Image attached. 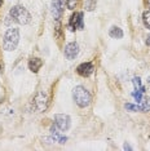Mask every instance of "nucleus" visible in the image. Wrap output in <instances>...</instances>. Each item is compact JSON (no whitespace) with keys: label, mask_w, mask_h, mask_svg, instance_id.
Segmentation results:
<instances>
[{"label":"nucleus","mask_w":150,"mask_h":151,"mask_svg":"<svg viewBox=\"0 0 150 151\" xmlns=\"http://www.w3.org/2000/svg\"><path fill=\"white\" fill-rule=\"evenodd\" d=\"M93 70H94V66H93V63L92 62H83V63H80L79 66H78L76 73L79 74L80 76L87 78V76H89V75L93 73Z\"/></svg>","instance_id":"9"},{"label":"nucleus","mask_w":150,"mask_h":151,"mask_svg":"<svg viewBox=\"0 0 150 151\" xmlns=\"http://www.w3.org/2000/svg\"><path fill=\"white\" fill-rule=\"evenodd\" d=\"M146 44H148V45L150 47V35H149L148 37H146Z\"/></svg>","instance_id":"19"},{"label":"nucleus","mask_w":150,"mask_h":151,"mask_svg":"<svg viewBox=\"0 0 150 151\" xmlns=\"http://www.w3.org/2000/svg\"><path fill=\"white\" fill-rule=\"evenodd\" d=\"M19 42V30L16 27H11L6 30L3 37V48L6 52H13Z\"/></svg>","instance_id":"2"},{"label":"nucleus","mask_w":150,"mask_h":151,"mask_svg":"<svg viewBox=\"0 0 150 151\" xmlns=\"http://www.w3.org/2000/svg\"><path fill=\"white\" fill-rule=\"evenodd\" d=\"M73 98H74L75 104L79 106V107H81V109L88 107L89 104H91V101H92L91 93L84 87H81V85H78V87L74 88V91H73Z\"/></svg>","instance_id":"3"},{"label":"nucleus","mask_w":150,"mask_h":151,"mask_svg":"<svg viewBox=\"0 0 150 151\" xmlns=\"http://www.w3.org/2000/svg\"><path fill=\"white\" fill-rule=\"evenodd\" d=\"M3 4V0H0V5H1Z\"/></svg>","instance_id":"20"},{"label":"nucleus","mask_w":150,"mask_h":151,"mask_svg":"<svg viewBox=\"0 0 150 151\" xmlns=\"http://www.w3.org/2000/svg\"><path fill=\"white\" fill-rule=\"evenodd\" d=\"M138 105H140V111L141 112L150 111V98L149 97H142V101Z\"/></svg>","instance_id":"13"},{"label":"nucleus","mask_w":150,"mask_h":151,"mask_svg":"<svg viewBox=\"0 0 150 151\" xmlns=\"http://www.w3.org/2000/svg\"><path fill=\"white\" fill-rule=\"evenodd\" d=\"M9 17L12 21H14L19 25H29L31 22V14L29 11L22 5H14L9 11Z\"/></svg>","instance_id":"1"},{"label":"nucleus","mask_w":150,"mask_h":151,"mask_svg":"<svg viewBox=\"0 0 150 151\" xmlns=\"http://www.w3.org/2000/svg\"><path fill=\"white\" fill-rule=\"evenodd\" d=\"M109 36L112 37V39H122L123 37V30L119 29L117 26H112L110 30H109Z\"/></svg>","instance_id":"12"},{"label":"nucleus","mask_w":150,"mask_h":151,"mask_svg":"<svg viewBox=\"0 0 150 151\" xmlns=\"http://www.w3.org/2000/svg\"><path fill=\"white\" fill-rule=\"evenodd\" d=\"M123 149L124 150H132V147L128 145V143H124V146H123Z\"/></svg>","instance_id":"18"},{"label":"nucleus","mask_w":150,"mask_h":151,"mask_svg":"<svg viewBox=\"0 0 150 151\" xmlns=\"http://www.w3.org/2000/svg\"><path fill=\"white\" fill-rule=\"evenodd\" d=\"M63 54H65V57H66V60H74L75 57L79 54V45H78V43H69V44H66L65 45V49H63Z\"/></svg>","instance_id":"7"},{"label":"nucleus","mask_w":150,"mask_h":151,"mask_svg":"<svg viewBox=\"0 0 150 151\" xmlns=\"http://www.w3.org/2000/svg\"><path fill=\"white\" fill-rule=\"evenodd\" d=\"M124 109L128 111H140V105H133V104H125Z\"/></svg>","instance_id":"16"},{"label":"nucleus","mask_w":150,"mask_h":151,"mask_svg":"<svg viewBox=\"0 0 150 151\" xmlns=\"http://www.w3.org/2000/svg\"><path fill=\"white\" fill-rule=\"evenodd\" d=\"M69 29L70 30H75L79 29L83 30L84 29V23H83V12H75L69 19Z\"/></svg>","instance_id":"6"},{"label":"nucleus","mask_w":150,"mask_h":151,"mask_svg":"<svg viewBox=\"0 0 150 151\" xmlns=\"http://www.w3.org/2000/svg\"><path fill=\"white\" fill-rule=\"evenodd\" d=\"M142 22L146 29L150 30V11H145L144 14H142Z\"/></svg>","instance_id":"14"},{"label":"nucleus","mask_w":150,"mask_h":151,"mask_svg":"<svg viewBox=\"0 0 150 151\" xmlns=\"http://www.w3.org/2000/svg\"><path fill=\"white\" fill-rule=\"evenodd\" d=\"M70 124H71V119H70L69 115H66V114L54 115V125H56L61 132H66V130H69Z\"/></svg>","instance_id":"5"},{"label":"nucleus","mask_w":150,"mask_h":151,"mask_svg":"<svg viewBox=\"0 0 150 151\" xmlns=\"http://www.w3.org/2000/svg\"><path fill=\"white\" fill-rule=\"evenodd\" d=\"M76 3H78V0H66V5H67V8H69L70 11L75 9V6H76Z\"/></svg>","instance_id":"17"},{"label":"nucleus","mask_w":150,"mask_h":151,"mask_svg":"<svg viewBox=\"0 0 150 151\" xmlns=\"http://www.w3.org/2000/svg\"><path fill=\"white\" fill-rule=\"evenodd\" d=\"M0 74H1V66H0Z\"/></svg>","instance_id":"21"},{"label":"nucleus","mask_w":150,"mask_h":151,"mask_svg":"<svg viewBox=\"0 0 150 151\" xmlns=\"http://www.w3.org/2000/svg\"><path fill=\"white\" fill-rule=\"evenodd\" d=\"M96 8V0H86V11L92 12Z\"/></svg>","instance_id":"15"},{"label":"nucleus","mask_w":150,"mask_h":151,"mask_svg":"<svg viewBox=\"0 0 150 151\" xmlns=\"http://www.w3.org/2000/svg\"><path fill=\"white\" fill-rule=\"evenodd\" d=\"M31 106H32V110H35L36 112L45 111L47 107H48V96L44 93L43 91L38 92L35 94V97L32 98Z\"/></svg>","instance_id":"4"},{"label":"nucleus","mask_w":150,"mask_h":151,"mask_svg":"<svg viewBox=\"0 0 150 151\" xmlns=\"http://www.w3.org/2000/svg\"><path fill=\"white\" fill-rule=\"evenodd\" d=\"M50 132H52V139L54 142H58V143H65L67 141V137L65 136H61L58 132H57V129L54 128V125L50 128Z\"/></svg>","instance_id":"11"},{"label":"nucleus","mask_w":150,"mask_h":151,"mask_svg":"<svg viewBox=\"0 0 150 151\" xmlns=\"http://www.w3.org/2000/svg\"><path fill=\"white\" fill-rule=\"evenodd\" d=\"M52 16L56 21H60L62 17L63 8H65V1L63 0H52Z\"/></svg>","instance_id":"8"},{"label":"nucleus","mask_w":150,"mask_h":151,"mask_svg":"<svg viewBox=\"0 0 150 151\" xmlns=\"http://www.w3.org/2000/svg\"><path fill=\"white\" fill-rule=\"evenodd\" d=\"M42 66H43V61L40 60V58L35 57V58H31V60L29 61V68L31 73H38Z\"/></svg>","instance_id":"10"}]
</instances>
